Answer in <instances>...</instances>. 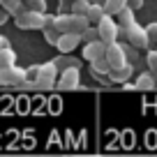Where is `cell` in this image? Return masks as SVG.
Segmentation results:
<instances>
[{
  "mask_svg": "<svg viewBox=\"0 0 157 157\" xmlns=\"http://www.w3.org/2000/svg\"><path fill=\"white\" fill-rule=\"evenodd\" d=\"M88 19L81 14H58L56 16V30L60 35H81L88 30Z\"/></svg>",
  "mask_w": 157,
  "mask_h": 157,
  "instance_id": "1",
  "label": "cell"
},
{
  "mask_svg": "<svg viewBox=\"0 0 157 157\" xmlns=\"http://www.w3.org/2000/svg\"><path fill=\"white\" fill-rule=\"evenodd\" d=\"M120 33L127 37L129 46H134V49H148L150 46V39H148V33L143 25H139L136 21L134 23H129L127 28H120Z\"/></svg>",
  "mask_w": 157,
  "mask_h": 157,
  "instance_id": "2",
  "label": "cell"
},
{
  "mask_svg": "<svg viewBox=\"0 0 157 157\" xmlns=\"http://www.w3.org/2000/svg\"><path fill=\"white\" fill-rule=\"evenodd\" d=\"M14 23L21 30H42V25H44V12L23 10L14 16Z\"/></svg>",
  "mask_w": 157,
  "mask_h": 157,
  "instance_id": "3",
  "label": "cell"
},
{
  "mask_svg": "<svg viewBox=\"0 0 157 157\" xmlns=\"http://www.w3.org/2000/svg\"><path fill=\"white\" fill-rule=\"evenodd\" d=\"M95 28H97V35H99V39H102L104 44H113V42H118L120 28H118V23L113 21V16L106 14L97 25H95Z\"/></svg>",
  "mask_w": 157,
  "mask_h": 157,
  "instance_id": "4",
  "label": "cell"
},
{
  "mask_svg": "<svg viewBox=\"0 0 157 157\" xmlns=\"http://www.w3.org/2000/svg\"><path fill=\"white\" fill-rule=\"evenodd\" d=\"M56 76H58V69L53 63H44L37 65V76H35V83L39 88H53L56 86Z\"/></svg>",
  "mask_w": 157,
  "mask_h": 157,
  "instance_id": "5",
  "label": "cell"
},
{
  "mask_svg": "<svg viewBox=\"0 0 157 157\" xmlns=\"http://www.w3.org/2000/svg\"><path fill=\"white\" fill-rule=\"evenodd\" d=\"M104 60H106V65L111 69L116 67H123V65H127V56H125V46L118 44V42H113V44L106 46V56H104Z\"/></svg>",
  "mask_w": 157,
  "mask_h": 157,
  "instance_id": "6",
  "label": "cell"
},
{
  "mask_svg": "<svg viewBox=\"0 0 157 157\" xmlns=\"http://www.w3.org/2000/svg\"><path fill=\"white\" fill-rule=\"evenodd\" d=\"M25 83V69L21 67H7L0 69V86H23Z\"/></svg>",
  "mask_w": 157,
  "mask_h": 157,
  "instance_id": "7",
  "label": "cell"
},
{
  "mask_svg": "<svg viewBox=\"0 0 157 157\" xmlns=\"http://www.w3.org/2000/svg\"><path fill=\"white\" fill-rule=\"evenodd\" d=\"M78 83H81V74H78L76 67L60 72V78L56 81V86H58L60 90H74V88H78Z\"/></svg>",
  "mask_w": 157,
  "mask_h": 157,
  "instance_id": "8",
  "label": "cell"
},
{
  "mask_svg": "<svg viewBox=\"0 0 157 157\" xmlns=\"http://www.w3.org/2000/svg\"><path fill=\"white\" fill-rule=\"evenodd\" d=\"M106 46L102 39H95V42H86L83 46V58L88 60V63H95V60H102L104 56H106Z\"/></svg>",
  "mask_w": 157,
  "mask_h": 157,
  "instance_id": "9",
  "label": "cell"
},
{
  "mask_svg": "<svg viewBox=\"0 0 157 157\" xmlns=\"http://www.w3.org/2000/svg\"><path fill=\"white\" fill-rule=\"evenodd\" d=\"M78 44H81V37H78V35H60L58 42H56V49H58L60 53H72Z\"/></svg>",
  "mask_w": 157,
  "mask_h": 157,
  "instance_id": "10",
  "label": "cell"
},
{
  "mask_svg": "<svg viewBox=\"0 0 157 157\" xmlns=\"http://www.w3.org/2000/svg\"><path fill=\"white\" fill-rule=\"evenodd\" d=\"M42 33H44V39H46V42L56 46V42H58V37H60V33L56 30V16L44 14V25H42Z\"/></svg>",
  "mask_w": 157,
  "mask_h": 157,
  "instance_id": "11",
  "label": "cell"
},
{
  "mask_svg": "<svg viewBox=\"0 0 157 157\" xmlns=\"http://www.w3.org/2000/svg\"><path fill=\"white\" fill-rule=\"evenodd\" d=\"M51 63L56 65V69H58V72H65V69H72V67L81 69V60H78V58H74L72 53H60L58 58H53Z\"/></svg>",
  "mask_w": 157,
  "mask_h": 157,
  "instance_id": "12",
  "label": "cell"
},
{
  "mask_svg": "<svg viewBox=\"0 0 157 157\" xmlns=\"http://www.w3.org/2000/svg\"><path fill=\"white\" fill-rule=\"evenodd\" d=\"M109 72H111V67L106 65V60H95V63H90V74H93L97 81H102V83H111V78H109Z\"/></svg>",
  "mask_w": 157,
  "mask_h": 157,
  "instance_id": "13",
  "label": "cell"
},
{
  "mask_svg": "<svg viewBox=\"0 0 157 157\" xmlns=\"http://www.w3.org/2000/svg\"><path fill=\"white\" fill-rule=\"evenodd\" d=\"M132 72H134V67L127 63V65H123V67L111 69V72H109V78H111V83H127Z\"/></svg>",
  "mask_w": 157,
  "mask_h": 157,
  "instance_id": "14",
  "label": "cell"
},
{
  "mask_svg": "<svg viewBox=\"0 0 157 157\" xmlns=\"http://www.w3.org/2000/svg\"><path fill=\"white\" fill-rule=\"evenodd\" d=\"M104 14H109V16H118L120 12L127 7V0H106L104 2Z\"/></svg>",
  "mask_w": 157,
  "mask_h": 157,
  "instance_id": "15",
  "label": "cell"
},
{
  "mask_svg": "<svg viewBox=\"0 0 157 157\" xmlns=\"http://www.w3.org/2000/svg\"><path fill=\"white\" fill-rule=\"evenodd\" d=\"M155 86H157V78L152 76L150 72H146V74H141V76H136L134 88H136V90H152Z\"/></svg>",
  "mask_w": 157,
  "mask_h": 157,
  "instance_id": "16",
  "label": "cell"
},
{
  "mask_svg": "<svg viewBox=\"0 0 157 157\" xmlns=\"http://www.w3.org/2000/svg\"><path fill=\"white\" fill-rule=\"evenodd\" d=\"M104 16H106V14H104V7H102V5H90L88 12H86V19H88V23H95V25H97L99 21L104 19Z\"/></svg>",
  "mask_w": 157,
  "mask_h": 157,
  "instance_id": "17",
  "label": "cell"
},
{
  "mask_svg": "<svg viewBox=\"0 0 157 157\" xmlns=\"http://www.w3.org/2000/svg\"><path fill=\"white\" fill-rule=\"evenodd\" d=\"M16 65V53L7 46V49L0 51V69H7V67H14Z\"/></svg>",
  "mask_w": 157,
  "mask_h": 157,
  "instance_id": "18",
  "label": "cell"
},
{
  "mask_svg": "<svg viewBox=\"0 0 157 157\" xmlns=\"http://www.w3.org/2000/svg\"><path fill=\"white\" fill-rule=\"evenodd\" d=\"M0 7H2V10H7L10 14H14V16L19 14V12H23V10H25L21 0H0Z\"/></svg>",
  "mask_w": 157,
  "mask_h": 157,
  "instance_id": "19",
  "label": "cell"
},
{
  "mask_svg": "<svg viewBox=\"0 0 157 157\" xmlns=\"http://www.w3.org/2000/svg\"><path fill=\"white\" fill-rule=\"evenodd\" d=\"M25 10H33V12H44L46 10V0H21Z\"/></svg>",
  "mask_w": 157,
  "mask_h": 157,
  "instance_id": "20",
  "label": "cell"
},
{
  "mask_svg": "<svg viewBox=\"0 0 157 157\" xmlns=\"http://www.w3.org/2000/svg\"><path fill=\"white\" fill-rule=\"evenodd\" d=\"M88 7H90L88 0H72V14H81V16H86Z\"/></svg>",
  "mask_w": 157,
  "mask_h": 157,
  "instance_id": "21",
  "label": "cell"
},
{
  "mask_svg": "<svg viewBox=\"0 0 157 157\" xmlns=\"http://www.w3.org/2000/svg\"><path fill=\"white\" fill-rule=\"evenodd\" d=\"M146 65L150 69V74L157 78V51H148L146 53Z\"/></svg>",
  "mask_w": 157,
  "mask_h": 157,
  "instance_id": "22",
  "label": "cell"
},
{
  "mask_svg": "<svg viewBox=\"0 0 157 157\" xmlns=\"http://www.w3.org/2000/svg\"><path fill=\"white\" fill-rule=\"evenodd\" d=\"M146 33H148L150 44H157V21H155V23H148V25H146Z\"/></svg>",
  "mask_w": 157,
  "mask_h": 157,
  "instance_id": "23",
  "label": "cell"
},
{
  "mask_svg": "<svg viewBox=\"0 0 157 157\" xmlns=\"http://www.w3.org/2000/svg\"><path fill=\"white\" fill-rule=\"evenodd\" d=\"M81 39H86V42H95V39H99L97 28H90V25H88V30H86V33L81 35Z\"/></svg>",
  "mask_w": 157,
  "mask_h": 157,
  "instance_id": "24",
  "label": "cell"
},
{
  "mask_svg": "<svg viewBox=\"0 0 157 157\" xmlns=\"http://www.w3.org/2000/svg\"><path fill=\"white\" fill-rule=\"evenodd\" d=\"M127 7H129V10H141L143 0H127Z\"/></svg>",
  "mask_w": 157,
  "mask_h": 157,
  "instance_id": "25",
  "label": "cell"
},
{
  "mask_svg": "<svg viewBox=\"0 0 157 157\" xmlns=\"http://www.w3.org/2000/svg\"><path fill=\"white\" fill-rule=\"evenodd\" d=\"M7 19H10V12L0 7V25H2V23H7Z\"/></svg>",
  "mask_w": 157,
  "mask_h": 157,
  "instance_id": "26",
  "label": "cell"
},
{
  "mask_svg": "<svg viewBox=\"0 0 157 157\" xmlns=\"http://www.w3.org/2000/svg\"><path fill=\"white\" fill-rule=\"evenodd\" d=\"M7 46H10V42H7V37H2V35H0V51H2V49H7Z\"/></svg>",
  "mask_w": 157,
  "mask_h": 157,
  "instance_id": "27",
  "label": "cell"
},
{
  "mask_svg": "<svg viewBox=\"0 0 157 157\" xmlns=\"http://www.w3.org/2000/svg\"><path fill=\"white\" fill-rule=\"evenodd\" d=\"M90 5H104V2H106V0H88Z\"/></svg>",
  "mask_w": 157,
  "mask_h": 157,
  "instance_id": "28",
  "label": "cell"
},
{
  "mask_svg": "<svg viewBox=\"0 0 157 157\" xmlns=\"http://www.w3.org/2000/svg\"><path fill=\"white\" fill-rule=\"evenodd\" d=\"M83 157H102V155H83Z\"/></svg>",
  "mask_w": 157,
  "mask_h": 157,
  "instance_id": "29",
  "label": "cell"
}]
</instances>
